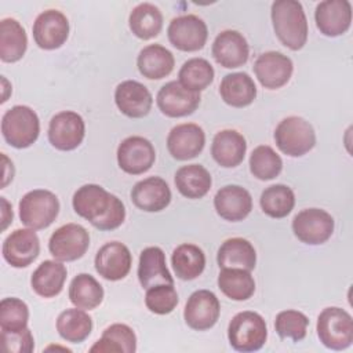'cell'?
<instances>
[{
	"label": "cell",
	"mask_w": 353,
	"mask_h": 353,
	"mask_svg": "<svg viewBox=\"0 0 353 353\" xmlns=\"http://www.w3.org/2000/svg\"><path fill=\"white\" fill-rule=\"evenodd\" d=\"M74 212L99 230L117 229L125 219L123 201L97 183L80 186L72 199Z\"/></svg>",
	"instance_id": "6da1fadb"
},
{
	"label": "cell",
	"mask_w": 353,
	"mask_h": 353,
	"mask_svg": "<svg viewBox=\"0 0 353 353\" xmlns=\"http://www.w3.org/2000/svg\"><path fill=\"white\" fill-rule=\"evenodd\" d=\"M274 33L280 43L292 51L301 50L307 40V19L296 0H277L270 10Z\"/></svg>",
	"instance_id": "7a4b0ae2"
},
{
	"label": "cell",
	"mask_w": 353,
	"mask_h": 353,
	"mask_svg": "<svg viewBox=\"0 0 353 353\" xmlns=\"http://www.w3.org/2000/svg\"><path fill=\"white\" fill-rule=\"evenodd\" d=\"M1 134L6 142L17 149L33 145L40 134V120L26 105H15L1 117Z\"/></svg>",
	"instance_id": "3957f363"
},
{
	"label": "cell",
	"mask_w": 353,
	"mask_h": 353,
	"mask_svg": "<svg viewBox=\"0 0 353 353\" xmlns=\"http://www.w3.org/2000/svg\"><path fill=\"white\" fill-rule=\"evenodd\" d=\"M228 338L230 346L237 352H256L266 342L268 327L259 313L244 310L230 320Z\"/></svg>",
	"instance_id": "277c9868"
},
{
	"label": "cell",
	"mask_w": 353,
	"mask_h": 353,
	"mask_svg": "<svg viewBox=\"0 0 353 353\" xmlns=\"http://www.w3.org/2000/svg\"><path fill=\"white\" fill-rule=\"evenodd\" d=\"M274 141L280 152L291 157H301L316 145V132L312 124L299 116L283 119L274 130Z\"/></svg>",
	"instance_id": "5b68a950"
},
{
	"label": "cell",
	"mask_w": 353,
	"mask_h": 353,
	"mask_svg": "<svg viewBox=\"0 0 353 353\" xmlns=\"http://www.w3.org/2000/svg\"><path fill=\"white\" fill-rule=\"evenodd\" d=\"M316 330L320 342L328 349L343 350L353 342V320L345 309L325 307L317 317Z\"/></svg>",
	"instance_id": "8992f818"
},
{
	"label": "cell",
	"mask_w": 353,
	"mask_h": 353,
	"mask_svg": "<svg viewBox=\"0 0 353 353\" xmlns=\"http://www.w3.org/2000/svg\"><path fill=\"white\" fill-rule=\"evenodd\" d=\"M59 214L58 197L46 189L28 192L19 201L21 222L34 230L48 228Z\"/></svg>",
	"instance_id": "52a82bcc"
},
{
	"label": "cell",
	"mask_w": 353,
	"mask_h": 353,
	"mask_svg": "<svg viewBox=\"0 0 353 353\" xmlns=\"http://www.w3.org/2000/svg\"><path fill=\"white\" fill-rule=\"evenodd\" d=\"M292 232L302 243L319 245L332 236L334 218L325 210L306 208L294 216Z\"/></svg>",
	"instance_id": "ba28073f"
},
{
	"label": "cell",
	"mask_w": 353,
	"mask_h": 353,
	"mask_svg": "<svg viewBox=\"0 0 353 353\" xmlns=\"http://www.w3.org/2000/svg\"><path fill=\"white\" fill-rule=\"evenodd\" d=\"M90 245V234L79 223H66L58 228L50 237L48 250L61 262H72L81 258Z\"/></svg>",
	"instance_id": "9c48e42d"
},
{
	"label": "cell",
	"mask_w": 353,
	"mask_h": 353,
	"mask_svg": "<svg viewBox=\"0 0 353 353\" xmlns=\"http://www.w3.org/2000/svg\"><path fill=\"white\" fill-rule=\"evenodd\" d=\"M167 34L170 43L175 48L193 52L204 47L208 37V29L201 18L193 14H186L179 15L170 22Z\"/></svg>",
	"instance_id": "30bf717a"
},
{
	"label": "cell",
	"mask_w": 353,
	"mask_h": 353,
	"mask_svg": "<svg viewBox=\"0 0 353 353\" xmlns=\"http://www.w3.org/2000/svg\"><path fill=\"white\" fill-rule=\"evenodd\" d=\"M84 135V120L73 110L59 112L50 120L48 141L58 150L69 152L76 149L83 142Z\"/></svg>",
	"instance_id": "8fae6325"
},
{
	"label": "cell",
	"mask_w": 353,
	"mask_h": 353,
	"mask_svg": "<svg viewBox=\"0 0 353 353\" xmlns=\"http://www.w3.org/2000/svg\"><path fill=\"white\" fill-rule=\"evenodd\" d=\"M156 152L152 142L143 137L132 135L121 141L117 148L119 167L130 175H141L152 168Z\"/></svg>",
	"instance_id": "7c38bea8"
},
{
	"label": "cell",
	"mask_w": 353,
	"mask_h": 353,
	"mask_svg": "<svg viewBox=\"0 0 353 353\" xmlns=\"http://www.w3.org/2000/svg\"><path fill=\"white\" fill-rule=\"evenodd\" d=\"M221 303L210 290L194 291L185 305V323L196 331H205L214 327L219 319Z\"/></svg>",
	"instance_id": "4fadbf2b"
},
{
	"label": "cell",
	"mask_w": 353,
	"mask_h": 353,
	"mask_svg": "<svg viewBox=\"0 0 353 353\" xmlns=\"http://www.w3.org/2000/svg\"><path fill=\"white\" fill-rule=\"evenodd\" d=\"M200 92L188 90L179 81H168L156 97L163 114L168 117H185L192 114L200 105Z\"/></svg>",
	"instance_id": "5bb4252c"
},
{
	"label": "cell",
	"mask_w": 353,
	"mask_h": 353,
	"mask_svg": "<svg viewBox=\"0 0 353 353\" xmlns=\"http://www.w3.org/2000/svg\"><path fill=\"white\" fill-rule=\"evenodd\" d=\"M69 36V21L58 10H46L37 15L33 23L34 43L43 50H57Z\"/></svg>",
	"instance_id": "9a60e30c"
},
{
	"label": "cell",
	"mask_w": 353,
	"mask_h": 353,
	"mask_svg": "<svg viewBox=\"0 0 353 353\" xmlns=\"http://www.w3.org/2000/svg\"><path fill=\"white\" fill-rule=\"evenodd\" d=\"M254 72L262 87L277 90L291 79L294 63L290 57L280 51H266L256 58Z\"/></svg>",
	"instance_id": "2e32d148"
},
{
	"label": "cell",
	"mask_w": 353,
	"mask_h": 353,
	"mask_svg": "<svg viewBox=\"0 0 353 353\" xmlns=\"http://www.w3.org/2000/svg\"><path fill=\"white\" fill-rule=\"evenodd\" d=\"M3 258L12 268H26L40 254V240L34 229H17L3 243Z\"/></svg>",
	"instance_id": "e0dca14e"
},
{
	"label": "cell",
	"mask_w": 353,
	"mask_h": 353,
	"mask_svg": "<svg viewBox=\"0 0 353 353\" xmlns=\"http://www.w3.org/2000/svg\"><path fill=\"white\" fill-rule=\"evenodd\" d=\"M94 265L95 270L105 280L117 281L130 273L132 255L125 244L120 241H110L98 250Z\"/></svg>",
	"instance_id": "ac0fdd59"
},
{
	"label": "cell",
	"mask_w": 353,
	"mask_h": 353,
	"mask_svg": "<svg viewBox=\"0 0 353 353\" xmlns=\"http://www.w3.org/2000/svg\"><path fill=\"white\" fill-rule=\"evenodd\" d=\"M317 29L328 37H336L347 32L352 23V4L347 0L320 1L314 11Z\"/></svg>",
	"instance_id": "d6986e66"
},
{
	"label": "cell",
	"mask_w": 353,
	"mask_h": 353,
	"mask_svg": "<svg viewBox=\"0 0 353 353\" xmlns=\"http://www.w3.org/2000/svg\"><path fill=\"white\" fill-rule=\"evenodd\" d=\"M205 134L199 124L183 123L175 125L167 137V149L176 160H190L201 153Z\"/></svg>",
	"instance_id": "ffe728a7"
},
{
	"label": "cell",
	"mask_w": 353,
	"mask_h": 353,
	"mask_svg": "<svg viewBox=\"0 0 353 353\" xmlns=\"http://www.w3.org/2000/svg\"><path fill=\"white\" fill-rule=\"evenodd\" d=\"M114 102L119 110L131 119L145 117L153 105L150 91L139 81H121L114 91Z\"/></svg>",
	"instance_id": "44dd1931"
},
{
	"label": "cell",
	"mask_w": 353,
	"mask_h": 353,
	"mask_svg": "<svg viewBox=\"0 0 353 353\" xmlns=\"http://www.w3.org/2000/svg\"><path fill=\"white\" fill-rule=\"evenodd\" d=\"M250 47L245 37L237 30L221 32L212 43L214 59L226 69L243 66L248 61Z\"/></svg>",
	"instance_id": "7402d4cb"
},
{
	"label": "cell",
	"mask_w": 353,
	"mask_h": 353,
	"mask_svg": "<svg viewBox=\"0 0 353 353\" xmlns=\"http://www.w3.org/2000/svg\"><path fill=\"white\" fill-rule=\"evenodd\" d=\"M216 214L229 222H239L248 216L252 210V197L247 189L239 185L221 188L214 197Z\"/></svg>",
	"instance_id": "603a6c76"
},
{
	"label": "cell",
	"mask_w": 353,
	"mask_h": 353,
	"mask_svg": "<svg viewBox=\"0 0 353 353\" xmlns=\"http://www.w3.org/2000/svg\"><path fill=\"white\" fill-rule=\"evenodd\" d=\"M131 200L142 211L159 212L171 203V190L163 178L149 176L134 185Z\"/></svg>",
	"instance_id": "cb8c5ba5"
},
{
	"label": "cell",
	"mask_w": 353,
	"mask_h": 353,
	"mask_svg": "<svg viewBox=\"0 0 353 353\" xmlns=\"http://www.w3.org/2000/svg\"><path fill=\"white\" fill-rule=\"evenodd\" d=\"M247 152L245 138L236 130H222L215 134L211 145L212 159L225 168L243 163Z\"/></svg>",
	"instance_id": "d4e9b609"
},
{
	"label": "cell",
	"mask_w": 353,
	"mask_h": 353,
	"mask_svg": "<svg viewBox=\"0 0 353 353\" xmlns=\"http://www.w3.org/2000/svg\"><path fill=\"white\" fill-rule=\"evenodd\" d=\"M138 279L143 288L157 284H172L174 279L165 266V255L160 247H148L142 250L138 265Z\"/></svg>",
	"instance_id": "484cf974"
},
{
	"label": "cell",
	"mask_w": 353,
	"mask_h": 353,
	"mask_svg": "<svg viewBox=\"0 0 353 353\" xmlns=\"http://www.w3.org/2000/svg\"><path fill=\"white\" fill-rule=\"evenodd\" d=\"M219 94L232 108H245L256 97V85L248 73L236 72L226 74L219 84Z\"/></svg>",
	"instance_id": "4316f807"
},
{
	"label": "cell",
	"mask_w": 353,
	"mask_h": 353,
	"mask_svg": "<svg viewBox=\"0 0 353 353\" xmlns=\"http://www.w3.org/2000/svg\"><path fill=\"white\" fill-rule=\"evenodd\" d=\"M68 270L61 261L47 259L43 261L30 277V285L33 291L43 298L57 296L65 284Z\"/></svg>",
	"instance_id": "83f0119b"
},
{
	"label": "cell",
	"mask_w": 353,
	"mask_h": 353,
	"mask_svg": "<svg viewBox=\"0 0 353 353\" xmlns=\"http://www.w3.org/2000/svg\"><path fill=\"white\" fill-rule=\"evenodd\" d=\"M175 65L174 55L170 50L160 44H149L143 47L137 58L139 73L150 80H160L168 76Z\"/></svg>",
	"instance_id": "f1b7e54d"
},
{
	"label": "cell",
	"mask_w": 353,
	"mask_h": 353,
	"mask_svg": "<svg viewBox=\"0 0 353 353\" xmlns=\"http://www.w3.org/2000/svg\"><path fill=\"white\" fill-rule=\"evenodd\" d=\"M216 262L221 269L240 268L251 272L256 263V252L248 240L243 237H232L221 244L216 254Z\"/></svg>",
	"instance_id": "f546056e"
},
{
	"label": "cell",
	"mask_w": 353,
	"mask_h": 353,
	"mask_svg": "<svg viewBox=\"0 0 353 353\" xmlns=\"http://www.w3.org/2000/svg\"><path fill=\"white\" fill-rule=\"evenodd\" d=\"M28 48V36L23 26L14 18L0 22V59L3 62L19 61Z\"/></svg>",
	"instance_id": "4dcf8cb0"
},
{
	"label": "cell",
	"mask_w": 353,
	"mask_h": 353,
	"mask_svg": "<svg viewBox=\"0 0 353 353\" xmlns=\"http://www.w3.org/2000/svg\"><path fill=\"white\" fill-rule=\"evenodd\" d=\"M175 186L178 192L188 199L204 197L212 185V179L207 168L200 164H188L175 172Z\"/></svg>",
	"instance_id": "1f68e13d"
},
{
	"label": "cell",
	"mask_w": 353,
	"mask_h": 353,
	"mask_svg": "<svg viewBox=\"0 0 353 353\" xmlns=\"http://www.w3.org/2000/svg\"><path fill=\"white\" fill-rule=\"evenodd\" d=\"M171 263L176 277L181 280H194L205 268V255L199 245L185 243L174 250Z\"/></svg>",
	"instance_id": "d6a6232c"
},
{
	"label": "cell",
	"mask_w": 353,
	"mask_h": 353,
	"mask_svg": "<svg viewBox=\"0 0 353 353\" xmlns=\"http://www.w3.org/2000/svg\"><path fill=\"white\" fill-rule=\"evenodd\" d=\"M218 287L233 301H247L254 295L255 281L245 269L223 268L218 274Z\"/></svg>",
	"instance_id": "836d02e7"
},
{
	"label": "cell",
	"mask_w": 353,
	"mask_h": 353,
	"mask_svg": "<svg viewBox=\"0 0 353 353\" xmlns=\"http://www.w3.org/2000/svg\"><path fill=\"white\" fill-rule=\"evenodd\" d=\"M57 331L66 342L80 343L91 334L92 319L84 309H66L57 319Z\"/></svg>",
	"instance_id": "e575fe53"
},
{
	"label": "cell",
	"mask_w": 353,
	"mask_h": 353,
	"mask_svg": "<svg viewBox=\"0 0 353 353\" xmlns=\"http://www.w3.org/2000/svg\"><path fill=\"white\" fill-rule=\"evenodd\" d=\"M128 25L137 37L142 40L153 39L163 29L161 11L154 4L141 3L132 8L128 18Z\"/></svg>",
	"instance_id": "d590c367"
},
{
	"label": "cell",
	"mask_w": 353,
	"mask_h": 353,
	"mask_svg": "<svg viewBox=\"0 0 353 353\" xmlns=\"http://www.w3.org/2000/svg\"><path fill=\"white\" fill-rule=\"evenodd\" d=\"M69 299L76 307L91 310L102 303L103 288L94 276L80 273L69 285Z\"/></svg>",
	"instance_id": "8d00e7d4"
},
{
	"label": "cell",
	"mask_w": 353,
	"mask_h": 353,
	"mask_svg": "<svg viewBox=\"0 0 353 353\" xmlns=\"http://www.w3.org/2000/svg\"><path fill=\"white\" fill-rule=\"evenodd\" d=\"M137 350V336L127 324H112L102 336L91 346L90 352H124L134 353Z\"/></svg>",
	"instance_id": "74e56055"
},
{
	"label": "cell",
	"mask_w": 353,
	"mask_h": 353,
	"mask_svg": "<svg viewBox=\"0 0 353 353\" xmlns=\"http://www.w3.org/2000/svg\"><path fill=\"white\" fill-rule=\"evenodd\" d=\"M262 211L270 218L287 216L295 205V194L292 189L283 183H276L266 188L259 199Z\"/></svg>",
	"instance_id": "f35d334b"
},
{
	"label": "cell",
	"mask_w": 353,
	"mask_h": 353,
	"mask_svg": "<svg viewBox=\"0 0 353 353\" xmlns=\"http://www.w3.org/2000/svg\"><path fill=\"white\" fill-rule=\"evenodd\" d=\"M214 68L204 58L188 59L179 69V83L188 90L200 92L205 90L214 80Z\"/></svg>",
	"instance_id": "ab89813d"
},
{
	"label": "cell",
	"mask_w": 353,
	"mask_h": 353,
	"mask_svg": "<svg viewBox=\"0 0 353 353\" xmlns=\"http://www.w3.org/2000/svg\"><path fill=\"white\" fill-rule=\"evenodd\" d=\"M283 170L281 157L268 145L256 146L250 156V171L261 179L269 181L276 178Z\"/></svg>",
	"instance_id": "60d3db41"
},
{
	"label": "cell",
	"mask_w": 353,
	"mask_h": 353,
	"mask_svg": "<svg viewBox=\"0 0 353 353\" xmlns=\"http://www.w3.org/2000/svg\"><path fill=\"white\" fill-rule=\"evenodd\" d=\"M29 307L19 298H4L0 302L1 331H21L28 327Z\"/></svg>",
	"instance_id": "b9f144b4"
},
{
	"label": "cell",
	"mask_w": 353,
	"mask_h": 353,
	"mask_svg": "<svg viewBox=\"0 0 353 353\" xmlns=\"http://www.w3.org/2000/svg\"><path fill=\"white\" fill-rule=\"evenodd\" d=\"M309 319L298 310H283L276 316L274 328L281 338H290L294 342H299L306 336Z\"/></svg>",
	"instance_id": "7bdbcfd3"
},
{
	"label": "cell",
	"mask_w": 353,
	"mask_h": 353,
	"mask_svg": "<svg viewBox=\"0 0 353 353\" xmlns=\"http://www.w3.org/2000/svg\"><path fill=\"white\" fill-rule=\"evenodd\" d=\"M146 307L156 314H168L178 305V294L172 284H157L146 290Z\"/></svg>",
	"instance_id": "ee69618b"
},
{
	"label": "cell",
	"mask_w": 353,
	"mask_h": 353,
	"mask_svg": "<svg viewBox=\"0 0 353 353\" xmlns=\"http://www.w3.org/2000/svg\"><path fill=\"white\" fill-rule=\"evenodd\" d=\"M1 345L6 352L30 353L34 349V339L32 331L26 327L21 331H1Z\"/></svg>",
	"instance_id": "f6af8a7d"
},
{
	"label": "cell",
	"mask_w": 353,
	"mask_h": 353,
	"mask_svg": "<svg viewBox=\"0 0 353 353\" xmlns=\"http://www.w3.org/2000/svg\"><path fill=\"white\" fill-rule=\"evenodd\" d=\"M1 159H3V163H4V170H3V183H1V188H6L7 183L10 181H12V176H14V165H12V161L8 160V157L3 153L1 154Z\"/></svg>",
	"instance_id": "bcb514c9"
},
{
	"label": "cell",
	"mask_w": 353,
	"mask_h": 353,
	"mask_svg": "<svg viewBox=\"0 0 353 353\" xmlns=\"http://www.w3.org/2000/svg\"><path fill=\"white\" fill-rule=\"evenodd\" d=\"M0 199H1V205H3V211H1L3 226H1V229L4 230V229L8 226V223H10V222H12V216H14V214H12V210H11V207H10L8 201L6 200V197H0Z\"/></svg>",
	"instance_id": "7dc6e473"
}]
</instances>
